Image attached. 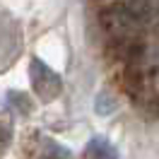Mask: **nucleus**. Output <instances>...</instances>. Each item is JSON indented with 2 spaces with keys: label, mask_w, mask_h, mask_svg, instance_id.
<instances>
[{
  "label": "nucleus",
  "mask_w": 159,
  "mask_h": 159,
  "mask_svg": "<svg viewBox=\"0 0 159 159\" xmlns=\"http://www.w3.org/2000/svg\"><path fill=\"white\" fill-rule=\"evenodd\" d=\"M31 82H34L36 92H39L41 97H46V99H51L56 92H60V77L48 65H43L41 60L31 63Z\"/></svg>",
  "instance_id": "nucleus-1"
},
{
  "label": "nucleus",
  "mask_w": 159,
  "mask_h": 159,
  "mask_svg": "<svg viewBox=\"0 0 159 159\" xmlns=\"http://www.w3.org/2000/svg\"><path fill=\"white\" fill-rule=\"evenodd\" d=\"M87 157L89 159H118V152H116V147L111 145L109 140L94 138L87 145Z\"/></svg>",
  "instance_id": "nucleus-2"
}]
</instances>
